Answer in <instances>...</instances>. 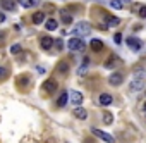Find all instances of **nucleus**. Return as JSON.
I'll return each mask as SVG.
<instances>
[{
    "label": "nucleus",
    "instance_id": "1",
    "mask_svg": "<svg viewBox=\"0 0 146 143\" xmlns=\"http://www.w3.org/2000/svg\"><path fill=\"white\" fill-rule=\"evenodd\" d=\"M129 88H131V92H141L144 88V74L143 73H137L134 76V80H131Z\"/></svg>",
    "mask_w": 146,
    "mask_h": 143
},
{
    "label": "nucleus",
    "instance_id": "2",
    "mask_svg": "<svg viewBox=\"0 0 146 143\" xmlns=\"http://www.w3.org/2000/svg\"><path fill=\"white\" fill-rule=\"evenodd\" d=\"M67 47H69L70 52H83V50H84V41H83V38L74 36V38H70V40H69Z\"/></svg>",
    "mask_w": 146,
    "mask_h": 143
},
{
    "label": "nucleus",
    "instance_id": "3",
    "mask_svg": "<svg viewBox=\"0 0 146 143\" xmlns=\"http://www.w3.org/2000/svg\"><path fill=\"white\" fill-rule=\"evenodd\" d=\"M57 88H58V85H57V81H55L53 78H50V80H46V81L43 83V92H45V93H48V95L55 93V92H57Z\"/></svg>",
    "mask_w": 146,
    "mask_h": 143
},
{
    "label": "nucleus",
    "instance_id": "4",
    "mask_svg": "<svg viewBox=\"0 0 146 143\" xmlns=\"http://www.w3.org/2000/svg\"><path fill=\"white\" fill-rule=\"evenodd\" d=\"M74 31H76L78 35H88V33L91 31V26H90L88 23H78V24L74 26Z\"/></svg>",
    "mask_w": 146,
    "mask_h": 143
},
{
    "label": "nucleus",
    "instance_id": "5",
    "mask_svg": "<svg viewBox=\"0 0 146 143\" xmlns=\"http://www.w3.org/2000/svg\"><path fill=\"white\" fill-rule=\"evenodd\" d=\"M91 133H93V134H96L100 140H103V141H107V143H113V136H110L108 133H105V131H102V129H96V128H95Z\"/></svg>",
    "mask_w": 146,
    "mask_h": 143
},
{
    "label": "nucleus",
    "instance_id": "6",
    "mask_svg": "<svg viewBox=\"0 0 146 143\" xmlns=\"http://www.w3.org/2000/svg\"><path fill=\"white\" fill-rule=\"evenodd\" d=\"M53 43H55V40L50 38V36H41V40H40V45H41L43 50H50L53 47Z\"/></svg>",
    "mask_w": 146,
    "mask_h": 143
},
{
    "label": "nucleus",
    "instance_id": "7",
    "mask_svg": "<svg viewBox=\"0 0 146 143\" xmlns=\"http://www.w3.org/2000/svg\"><path fill=\"white\" fill-rule=\"evenodd\" d=\"M70 102H72L74 107H79L83 104V95L79 92H70Z\"/></svg>",
    "mask_w": 146,
    "mask_h": 143
},
{
    "label": "nucleus",
    "instance_id": "8",
    "mask_svg": "<svg viewBox=\"0 0 146 143\" xmlns=\"http://www.w3.org/2000/svg\"><path fill=\"white\" fill-rule=\"evenodd\" d=\"M122 80H124V76H122L120 73H113V74L108 78V83H110L112 86H119V85L122 83Z\"/></svg>",
    "mask_w": 146,
    "mask_h": 143
},
{
    "label": "nucleus",
    "instance_id": "9",
    "mask_svg": "<svg viewBox=\"0 0 146 143\" xmlns=\"http://www.w3.org/2000/svg\"><path fill=\"white\" fill-rule=\"evenodd\" d=\"M127 45H129L131 48H134V50H141V47H143L141 40H137V38H134V36L127 38Z\"/></svg>",
    "mask_w": 146,
    "mask_h": 143
},
{
    "label": "nucleus",
    "instance_id": "10",
    "mask_svg": "<svg viewBox=\"0 0 146 143\" xmlns=\"http://www.w3.org/2000/svg\"><path fill=\"white\" fill-rule=\"evenodd\" d=\"M74 116L78 117V119H81V121H84L86 117H88V112H86V109L84 107H74Z\"/></svg>",
    "mask_w": 146,
    "mask_h": 143
},
{
    "label": "nucleus",
    "instance_id": "11",
    "mask_svg": "<svg viewBox=\"0 0 146 143\" xmlns=\"http://www.w3.org/2000/svg\"><path fill=\"white\" fill-rule=\"evenodd\" d=\"M0 4H2V7L5 11H11V12L16 11V2H14V0H0Z\"/></svg>",
    "mask_w": 146,
    "mask_h": 143
},
{
    "label": "nucleus",
    "instance_id": "12",
    "mask_svg": "<svg viewBox=\"0 0 146 143\" xmlns=\"http://www.w3.org/2000/svg\"><path fill=\"white\" fill-rule=\"evenodd\" d=\"M91 50L93 52H102L103 50V41H100V40H91Z\"/></svg>",
    "mask_w": 146,
    "mask_h": 143
},
{
    "label": "nucleus",
    "instance_id": "13",
    "mask_svg": "<svg viewBox=\"0 0 146 143\" xmlns=\"http://www.w3.org/2000/svg\"><path fill=\"white\" fill-rule=\"evenodd\" d=\"M98 100H100L102 105H110V104H112V95H110V93H102Z\"/></svg>",
    "mask_w": 146,
    "mask_h": 143
},
{
    "label": "nucleus",
    "instance_id": "14",
    "mask_svg": "<svg viewBox=\"0 0 146 143\" xmlns=\"http://www.w3.org/2000/svg\"><path fill=\"white\" fill-rule=\"evenodd\" d=\"M67 100H69V93H67V92H62V95H60L58 100H57V105H58V107H64V105L67 104Z\"/></svg>",
    "mask_w": 146,
    "mask_h": 143
},
{
    "label": "nucleus",
    "instance_id": "15",
    "mask_svg": "<svg viewBox=\"0 0 146 143\" xmlns=\"http://www.w3.org/2000/svg\"><path fill=\"white\" fill-rule=\"evenodd\" d=\"M43 21H45V14L43 12H35L33 14V23L35 24H41Z\"/></svg>",
    "mask_w": 146,
    "mask_h": 143
},
{
    "label": "nucleus",
    "instance_id": "16",
    "mask_svg": "<svg viewBox=\"0 0 146 143\" xmlns=\"http://www.w3.org/2000/svg\"><path fill=\"white\" fill-rule=\"evenodd\" d=\"M60 19H62L64 24H70V23H72V16L67 14L65 11H60Z\"/></svg>",
    "mask_w": 146,
    "mask_h": 143
},
{
    "label": "nucleus",
    "instance_id": "17",
    "mask_svg": "<svg viewBox=\"0 0 146 143\" xmlns=\"http://www.w3.org/2000/svg\"><path fill=\"white\" fill-rule=\"evenodd\" d=\"M45 28H46L48 31H55V29L58 28V24H57V21H55V19H48V21L45 23Z\"/></svg>",
    "mask_w": 146,
    "mask_h": 143
},
{
    "label": "nucleus",
    "instance_id": "18",
    "mask_svg": "<svg viewBox=\"0 0 146 143\" xmlns=\"http://www.w3.org/2000/svg\"><path fill=\"white\" fill-rule=\"evenodd\" d=\"M115 65H117V57H115V55H112V57L105 62V67H107V69H113Z\"/></svg>",
    "mask_w": 146,
    "mask_h": 143
},
{
    "label": "nucleus",
    "instance_id": "19",
    "mask_svg": "<svg viewBox=\"0 0 146 143\" xmlns=\"http://www.w3.org/2000/svg\"><path fill=\"white\" fill-rule=\"evenodd\" d=\"M7 76H9V69L4 67V65H0V81L7 80Z\"/></svg>",
    "mask_w": 146,
    "mask_h": 143
},
{
    "label": "nucleus",
    "instance_id": "20",
    "mask_svg": "<svg viewBox=\"0 0 146 143\" xmlns=\"http://www.w3.org/2000/svg\"><path fill=\"white\" fill-rule=\"evenodd\" d=\"M107 23H108V26H117V24L120 23V19L115 17V16H108V17H107Z\"/></svg>",
    "mask_w": 146,
    "mask_h": 143
},
{
    "label": "nucleus",
    "instance_id": "21",
    "mask_svg": "<svg viewBox=\"0 0 146 143\" xmlns=\"http://www.w3.org/2000/svg\"><path fill=\"white\" fill-rule=\"evenodd\" d=\"M57 69H58V73H64V74H67V71H69V64H67V62H60Z\"/></svg>",
    "mask_w": 146,
    "mask_h": 143
},
{
    "label": "nucleus",
    "instance_id": "22",
    "mask_svg": "<svg viewBox=\"0 0 146 143\" xmlns=\"http://www.w3.org/2000/svg\"><path fill=\"white\" fill-rule=\"evenodd\" d=\"M17 2L21 4V7H26V9H29V7H33V5H35L33 0H17Z\"/></svg>",
    "mask_w": 146,
    "mask_h": 143
},
{
    "label": "nucleus",
    "instance_id": "23",
    "mask_svg": "<svg viewBox=\"0 0 146 143\" xmlns=\"http://www.w3.org/2000/svg\"><path fill=\"white\" fill-rule=\"evenodd\" d=\"M103 122H105V124H112V122H113V116H112L110 112H105V114H103Z\"/></svg>",
    "mask_w": 146,
    "mask_h": 143
},
{
    "label": "nucleus",
    "instance_id": "24",
    "mask_svg": "<svg viewBox=\"0 0 146 143\" xmlns=\"http://www.w3.org/2000/svg\"><path fill=\"white\" fill-rule=\"evenodd\" d=\"M19 52H21V45H19V43H14V45L11 47V53H12V55H17Z\"/></svg>",
    "mask_w": 146,
    "mask_h": 143
},
{
    "label": "nucleus",
    "instance_id": "25",
    "mask_svg": "<svg viewBox=\"0 0 146 143\" xmlns=\"http://www.w3.org/2000/svg\"><path fill=\"white\" fill-rule=\"evenodd\" d=\"M110 5H112L113 9H122V7H124L120 0H112V2H110Z\"/></svg>",
    "mask_w": 146,
    "mask_h": 143
},
{
    "label": "nucleus",
    "instance_id": "26",
    "mask_svg": "<svg viewBox=\"0 0 146 143\" xmlns=\"http://www.w3.org/2000/svg\"><path fill=\"white\" fill-rule=\"evenodd\" d=\"M53 45H55V48H57V50H62V48H64V41H62V40H55V43H53Z\"/></svg>",
    "mask_w": 146,
    "mask_h": 143
},
{
    "label": "nucleus",
    "instance_id": "27",
    "mask_svg": "<svg viewBox=\"0 0 146 143\" xmlns=\"http://www.w3.org/2000/svg\"><path fill=\"white\" fill-rule=\"evenodd\" d=\"M139 16L146 19V5H143V7H139Z\"/></svg>",
    "mask_w": 146,
    "mask_h": 143
},
{
    "label": "nucleus",
    "instance_id": "28",
    "mask_svg": "<svg viewBox=\"0 0 146 143\" xmlns=\"http://www.w3.org/2000/svg\"><path fill=\"white\" fill-rule=\"evenodd\" d=\"M113 41H115V43H117V45H119V43H120V41H122V35H120V33H117V35H115V36H113Z\"/></svg>",
    "mask_w": 146,
    "mask_h": 143
},
{
    "label": "nucleus",
    "instance_id": "29",
    "mask_svg": "<svg viewBox=\"0 0 146 143\" xmlns=\"http://www.w3.org/2000/svg\"><path fill=\"white\" fill-rule=\"evenodd\" d=\"M4 19H5V16H4V14H0V23H4Z\"/></svg>",
    "mask_w": 146,
    "mask_h": 143
},
{
    "label": "nucleus",
    "instance_id": "30",
    "mask_svg": "<svg viewBox=\"0 0 146 143\" xmlns=\"http://www.w3.org/2000/svg\"><path fill=\"white\" fill-rule=\"evenodd\" d=\"M143 112H144V114H146V102H144V104H143Z\"/></svg>",
    "mask_w": 146,
    "mask_h": 143
}]
</instances>
